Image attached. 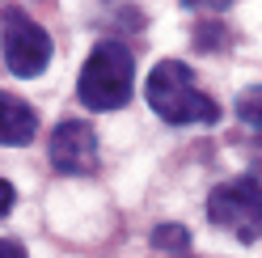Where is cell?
Returning a JSON list of instances; mask_svg holds the SVG:
<instances>
[{
    "mask_svg": "<svg viewBox=\"0 0 262 258\" xmlns=\"http://www.w3.org/2000/svg\"><path fill=\"white\" fill-rule=\"evenodd\" d=\"M144 93H148V106L157 110L165 123H178V127H211L220 119V106L216 98L194 85V72L178 59H161L157 68L144 80Z\"/></svg>",
    "mask_w": 262,
    "mask_h": 258,
    "instance_id": "obj_1",
    "label": "cell"
},
{
    "mask_svg": "<svg viewBox=\"0 0 262 258\" xmlns=\"http://www.w3.org/2000/svg\"><path fill=\"white\" fill-rule=\"evenodd\" d=\"M131 89H136V59L123 42H97L85 68H80L76 93L89 110H119L131 102Z\"/></svg>",
    "mask_w": 262,
    "mask_h": 258,
    "instance_id": "obj_2",
    "label": "cell"
},
{
    "mask_svg": "<svg viewBox=\"0 0 262 258\" xmlns=\"http://www.w3.org/2000/svg\"><path fill=\"white\" fill-rule=\"evenodd\" d=\"M207 216L216 229L233 233L237 241H262V182L258 178H228L211 190Z\"/></svg>",
    "mask_w": 262,
    "mask_h": 258,
    "instance_id": "obj_3",
    "label": "cell"
},
{
    "mask_svg": "<svg viewBox=\"0 0 262 258\" xmlns=\"http://www.w3.org/2000/svg\"><path fill=\"white\" fill-rule=\"evenodd\" d=\"M0 55L13 76H38L51 63V34L30 17V13H5L0 26Z\"/></svg>",
    "mask_w": 262,
    "mask_h": 258,
    "instance_id": "obj_4",
    "label": "cell"
},
{
    "mask_svg": "<svg viewBox=\"0 0 262 258\" xmlns=\"http://www.w3.org/2000/svg\"><path fill=\"white\" fill-rule=\"evenodd\" d=\"M51 165L59 174H93L97 169V136L85 119H63L51 132Z\"/></svg>",
    "mask_w": 262,
    "mask_h": 258,
    "instance_id": "obj_5",
    "label": "cell"
},
{
    "mask_svg": "<svg viewBox=\"0 0 262 258\" xmlns=\"http://www.w3.org/2000/svg\"><path fill=\"white\" fill-rule=\"evenodd\" d=\"M38 132V115L21 98L0 93V144H30Z\"/></svg>",
    "mask_w": 262,
    "mask_h": 258,
    "instance_id": "obj_6",
    "label": "cell"
},
{
    "mask_svg": "<svg viewBox=\"0 0 262 258\" xmlns=\"http://www.w3.org/2000/svg\"><path fill=\"white\" fill-rule=\"evenodd\" d=\"M152 246L178 258L182 250H190V233L182 229V224H161V229H152Z\"/></svg>",
    "mask_w": 262,
    "mask_h": 258,
    "instance_id": "obj_7",
    "label": "cell"
},
{
    "mask_svg": "<svg viewBox=\"0 0 262 258\" xmlns=\"http://www.w3.org/2000/svg\"><path fill=\"white\" fill-rule=\"evenodd\" d=\"M237 119H241V123H250V127H258V132H262V85L245 89L241 98H237Z\"/></svg>",
    "mask_w": 262,
    "mask_h": 258,
    "instance_id": "obj_8",
    "label": "cell"
},
{
    "mask_svg": "<svg viewBox=\"0 0 262 258\" xmlns=\"http://www.w3.org/2000/svg\"><path fill=\"white\" fill-rule=\"evenodd\" d=\"M13 203H17V190H13V182H5V178H0V220L13 212Z\"/></svg>",
    "mask_w": 262,
    "mask_h": 258,
    "instance_id": "obj_9",
    "label": "cell"
},
{
    "mask_svg": "<svg viewBox=\"0 0 262 258\" xmlns=\"http://www.w3.org/2000/svg\"><path fill=\"white\" fill-rule=\"evenodd\" d=\"M186 9H207V13H220V9H228L233 0H182Z\"/></svg>",
    "mask_w": 262,
    "mask_h": 258,
    "instance_id": "obj_10",
    "label": "cell"
},
{
    "mask_svg": "<svg viewBox=\"0 0 262 258\" xmlns=\"http://www.w3.org/2000/svg\"><path fill=\"white\" fill-rule=\"evenodd\" d=\"M0 258H26V246H21V241L0 237Z\"/></svg>",
    "mask_w": 262,
    "mask_h": 258,
    "instance_id": "obj_11",
    "label": "cell"
}]
</instances>
